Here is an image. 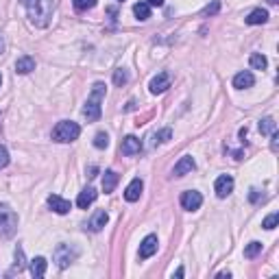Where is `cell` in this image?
Masks as SVG:
<instances>
[{"label":"cell","instance_id":"cell-5","mask_svg":"<svg viewBox=\"0 0 279 279\" xmlns=\"http://www.w3.org/2000/svg\"><path fill=\"white\" fill-rule=\"evenodd\" d=\"M18 229V214L9 205H0V236L11 238Z\"/></svg>","mask_w":279,"mask_h":279},{"label":"cell","instance_id":"cell-10","mask_svg":"<svg viewBox=\"0 0 279 279\" xmlns=\"http://www.w3.org/2000/svg\"><path fill=\"white\" fill-rule=\"evenodd\" d=\"M196 168V162L192 159V155H184L179 159L177 164H175V168H173V175L175 177H184V175L187 173H192V170Z\"/></svg>","mask_w":279,"mask_h":279},{"label":"cell","instance_id":"cell-33","mask_svg":"<svg viewBox=\"0 0 279 279\" xmlns=\"http://www.w3.org/2000/svg\"><path fill=\"white\" fill-rule=\"evenodd\" d=\"M249 201H251V203H258V201H260V190L251 187V192H249Z\"/></svg>","mask_w":279,"mask_h":279},{"label":"cell","instance_id":"cell-29","mask_svg":"<svg viewBox=\"0 0 279 279\" xmlns=\"http://www.w3.org/2000/svg\"><path fill=\"white\" fill-rule=\"evenodd\" d=\"M277 223H279V214H277V212H273V214H269V216L264 218L262 227H264V229H275Z\"/></svg>","mask_w":279,"mask_h":279},{"label":"cell","instance_id":"cell-3","mask_svg":"<svg viewBox=\"0 0 279 279\" xmlns=\"http://www.w3.org/2000/svg\"><path fill=\"white\" fill-rule=\"evenodd\" d=\"M79 135H81V127L72 120H61V122H57V127L53 129V140L61 142V144L75 142Z\"/></svg>","mask_w":279,"mask_h":279},{"label":"cell","instance_id":"cell-37","mask_svg":"<svg viewBox=\"0 0 279 279\" xmlns=\"http://www.w3.org/2000/svg\"><path fill=\"white\" fill-rule=\"evenodd\" d=\"M216 277H231V273H229V271H223V273H218Z\"/></svg>","mask_w":279,"mask_h":279},{"label":"cell","instance_id":"cell-9","mask_svg":"<svg viewBox=\"0 0 279 279\" xmlns=\"http://www.w3.org/2000/svg\"><path fill=\"white\" fill-rule=\"evenodd\" d=\"M157 236H146L144 240H142V244H140V251H138V255H140V260H149V258H153V255L157 253Z\"/></svg>","mask_w":279,"mask_h":279},{"label":"cell","instance_id":"cell-1","mask_svg":"<svg viewBox=\"0 0 279 279\" xmlns=\"http://www.w3.org/2000/svg\"><path fill=\"white\" fill-rule=\"evenodd\" d=\"M24 7L31 24L37 28H46L53 18V0H24Z\"/></svg>","mask_w":279,"mask_h":279},{"label":"cell","instance_id":"cell-42","mask_svg":"<svg viewBox=\"0 0 279 279\" xmlns=\"http://www.w3.org/2000/svg\"><path fill=\"white\" fill-rule=\"evenodd\" d=\"M118 2H122V0H118Z\"/></svg>","mask_w":279,"mask_h":279},{"label":"cell","instance_id":"cell-2","mask_svg":"<svg viewBox=\"0 0 279 279\" xmlns=\"http://www.w3.org/2000/svg\"><path fill=\"white\" fill-rule=\"evenodd\" d=\"M105 94H107V88H105V83H94L92 85V94L88 96V102L83 105V116L88 118V122H96L100 118V102L102 98H105Z\"/></svg>","mask_w":279,"mask_h":279},{"label":"cell","instance_id":"cell-30","mask_svg":"<svg viewBox=\"0 0 279 279\" xmlns=\"http://www.w3.org/2000/svg\"><path fill=\"white\" fill-rule=\"evenodd\" d=\"M72 4H75L77 11H88L96 4V0H72Z\"/></svg>","mask_w":279,"mask_h":279},{"label":"cell","instance_id":"cell-32","mask_svg":"<svg viewBox=\"0 0 279 279\" xmlns=\"http://www.w3.org/2000/svg\"><path fill=\"white\" fill-rule=\"evenodd\" d=\"M7 166H9V151L0 144V170L7 168Z\"/></svg>","mask_w":279,"mask_h":279},{"label":"cell","instance_id":"cell-40","mask_svg":"<svg viewBox=\"0 0 279 279\" xmlns=\"http://www.w3.org/2000/svg\"><path fill=\"white\" fill-rule=\"evenodd\" d=\"M279 2V0H269V4H277Z\"/></svg>","mask_w":279,"mask_h":279},{"label":"cell","instance_id":"cell-16","mask_svg":"<svg viewBox=\"0 0 279 279\" xmlns=\"http://www.w3.org/2000/svg\"><path fill=\"white\" fill-rule=\"evenodd\" d=\"M142 151V142L135 138V135H127L122 140V153L124 155H135V153Z\"/></svg>","mask_w":279,"mask_h":279},{"label":"cell","instance_id":"cell-4","mask_svg":"<svg viewBox=\"0 0 279 279\" xmlns=\"http://www.w3.org/2000/svg\"><path fill=\"white\" fill-rule=\"evenodd\" d=\"M79 247H75V244H57L55 251H53V260L57 264V269H68V266L72 264L77 258H79Z\"/></svg>","mask_w":279,"mask_h":279},{"label":"cell","instance_id":"cell-8","mask_svg":"<svg viewBox=\"0 0 279 279\" xmlns=\"http://www.w3.org/2000/svg\"><path fill=\"white\" fill-rule=\"evenodd\" d=\"M231 190H233V177H231V175H220V177L216 179V184H214L216 196L225 198V196L231 194Z\"/></svg>","mask_w":279,"mask_h":279},{"label":"cell","instance_id":"cell-41","mask_svg":"<svg viewBox=\"0 0 279 279\" xmlns=\"http://www.w3.org/2000/svg\"><path fill=\"white\" fill-rule=\"evenodd\" d=\"M0 83H2V77H0Z\"/></svg>","mask_w":279,"mask_h":279},{"label":"cell","instance_id":"cell-39","mask_svg":"<svg viewBox=\"0 0 279 279\" xmlns=\"http://www.w3.org/2000/svg\"><path fill=\"white\" fill-rule=\"evenodd\" d=\"M2 50H4V42H2V35H0V55H2Z\"/></svg>","mask_w":279,"mask_h":279},{"label":"cell","instance_id":"cell-27","mask_svg":"<svg viewBox=\"0 0 279 279\" xmlns=\"http://www.w3.org/2000/svg\"><path fill=\"white\" fill-rule=\"evenodd\" d=\"M24 266H26L24 251H22V247H15V266H13V269L20 273V271H24Z\"/></svg>","mask_w":279,"mask_h":279},{"label":"cell","instance_id":"cell-34","mask_svg":"<svg viewBox=\"0 0 279 279\" xmlns=\"http://www.w3.org/2000/svg\"><path fill=\"white\" fill-rule=\"evenodd\" d=\"M149 7H164V0H144Z\"/></svg>","mask_w":279,"mask_h":279},{"label":"cell","instance_id":"cell-25","mask_svg":"<svg viewBox=\"0 0 279 279\" xmlns=\"http://www.w3.org/2000/svg\"><path fill=\"white\" fill-rule=\"evenodd\" d=\"M170 138H173V131H170V129H162L159 133H153V146L164 144V142H168Z\"/></svg>","mask_w":279,"mask_h":279},{"label":"cell","instance_id":"cell-35","mask_svg":"<svg viewBox=\"0 0 279 279\" xmlns=\"http://www.w3.org/2000/svg\"><path fill=\"white\" fill-rule=\"evenodd\" d=\"M271 138H273V142H271V149H273V151H277V140H279L277 131H275V133H271Z\"/></svg>","mask_w":279,"mask_h":279},{"label":"cell","instance_id":"cell-14","mask_svg":"<svg viewBox=\"0 0 279 279\" xmlns=\"http://www.w3.org/2000/svg\"><path fill=\"white\" fill-rule=\"evenodd\" d=\"M142 190H144V184H142V179H133L131 184L127 186V190H124V198H127L129 203H135L142 194Z\"/></svg>","mask_w":279,"mask_h":279},{"label":"cell","instance_id":"cell-11","mask_svg":"<svg viewBox=\"0 0 279 279\" xmlns=\"http://www.w3.org/2000/svg\"><path fill=\"white\" fill-rule=\"evenodd\" d=\"M107 223H109V214H107L105 209H98V212H94L92 218H90L88 229H90V231H100Z\"/></svg>","mask_w":279,"mask_h":279},{"label":"cell","instance_id":"cell-38","mask_svg":"<svg viewBox=\"0 0 279 279\" xmlns=\"http://www.w3.org/2000/svg\"><path fill=\"white\" fill-rule=\"evenodd\" d=\"M131 109H135V100H129V105H127V111H131Z\"/></svg>","mask_w":279,"mask_h":279},{"label":"cell","instance_id":"cell-18","mask_svg":"<svg viewBox=\"0 0 279 279\" xmlns=\"http://www.w3.org/2000/svg\"><path fill=\"white\" fill-rule=\"evenodd\" d=\"M46 266H48L46 258H42V255H37V258L31 262V275L35 277V279H42L44 275H46Z\"/></svg>","mask_w":279,"mask_h":279},{"label":"cell","instance_id":"cell-23","mask_svg":"<svg viewBox=\"0 0 279 279\" xmlns=\"http://www.w3.org/2000/svg\"><path fill=\"white\" fill-rule=\"evenodd\" d=\"M249 64H251V68H253V70H266V66H269V61H266V57H264V55L253 53V55H251V59H249Z\"/></svg>","mask_w":279,"mask_h":279},{"label":"cell","instance_id":"cell-22","mask_svg":"<svg viewBox=\"0 0 279 279\" xmlns=\"http://www.w3.org/2000/svg\"><path fill=\"white\" fill-rule=\"evenodd\" d=\"M277 131V122L273 120V118H262L260 120V133L262 135H271Z\"/></svg>","mask_w":279,"mask_h":279},{"label":"cell","instance_id":"cell-24","mask_svg":"<svg viewBox=\"0 0 279 279\" xmlns=\"http://www.w3.org/2000/svg\"><path fill=\"white\" fill-rule=\"evenodd\" d=\"M260 253H262V242H249L244 247V258H249V260H253Z\"/></svg>","mask_w":279,"mask_h":279},{"label":"cell","instance_id":"cell-36","mask_svg":"<svg viewBox=\"0 0 279 279\" xmlns=\"http://www.w3.org/2000/svg\"><path fill=\"white\" fill-rule=\"evenodd\" d=\"M96 173H98V168H96V166H92V168H90V175H88V177H90V179H92V177H96Z\"/></svg>","mask_w":279,"mask_h":279},{"label":"cell","instance_id":"cell-26","mask_svg":"<svg viewBox=\"0 0 279 279\" xmlns=\"http://www.w3.org/2000/svg\"><path fill=\"white\" fill-rule=\"evenodd\" d=\"M129 81V72L124 70V68H118L116 72H113V83L118 85V88H122V85H127Z\"/></svg>","mask_w":279,"mask_h":279},{"label":"cell","instance_id":"cell-28","mask_svg":"<svg viewBox=\"0 0 279 279\" xmlns=\"http://www.w3.org/2000/svg\"><path fill=\"white\" fill-rule=\"evenodd\" d=\"M94 146H96V149H107V146H109V135H107L105 131L96 133V138H94Z\"/></svg>","mask_w":279,"mask_h":279},{"label":"cell","instance_id":"cell-12","mask_svg":"<svg viewBox=\"0 0 279 279\" xmlns=\"http://www.w3.org/2000/svg\"><path fill=\"white\" fill-rule=\"evenodd\" d=\"M253 85H255V77L249 70H242L233 77V88H238V90H247V88H253Z\"/></svg>","mask_w":279,"mask_h":279},{"label":"cell","instance_id":"cell-15","mask_svg":"<svg viewBox=\"0 0 279 279\" xmlns=\"http://www.w3.org/2000/svg\"><path fill=\"white\" fill-rule=\"evenodd\" d=\"M96 196H98V192H96L94 187H85L81 194H79V198H77V205H79L81 209H88L90 205L96 201Z\"/></svg>","mask_w":279,"mask_h":279},{"label":"cell","instance_id":"cell-20","mask_svg":"<svg viewBox=\"0 0 279 279\" xmlns=\"http://www.w3.org/2000/svg\"><path fill=\"white\" fill-rule=\"evenodd\" d=\"M264 22H269V11L266 9H253L251 13L247 15V24H251V26L264 24Z\"/></svg>","mask_w":279,"mask_h":279},{"label":"cell","instance_id":"cell-31","mask_svg":"<svg viewBox=\"0 0 279 279\" xmlns=\"http://www.w3.org/2000/svg\"><path fill=\"white\" fill-rule=\"evenodd\" d=\"M220 11V0H214L212 4H207V7L203 9V15H214V13H218Z\"/></svg>","mask_w":279,"mask_h":279},{"label":"cell","instance_id":"cell-17","mask_svg":"<svg viewBox=\"0 0 279 279\" xmlns=\"http://www.w3.org/2000/svg\"><path fill=\"white\" fill-rule=\"evenodd\" d=\"M118 173L116 170H105V175H102V190H105V194H109V192L116 190L118 186Z\"/></svg>","mask_w":279,"mask_h":279},{"label":"cell","instance_id":"cell-7","mask_svg":"<svg viewBox=\"0 0 279 279\" xmlns=\"http://www.w3.org/2000/svg\"><path fill=\"white\" fill-rule=\"evenodd\" d=\"M170 83H173V77H170V72H159L157 77H153L151 79V92L153 94H162V92H166V90L170 88Z\"/></svg>","mask_w":279,"mask_h":279},{"label":"cell","instance_id":"cell-21","mask_svg":"<svg viewBox=\"0 0 279 279\" xmlns=\"http://www.w3.org/2000/svg\"><path fill=\"white\" fill-rule=\"evenodd\" d=\"M133 13H135V18H138L140 22H146L151 18V7L146 2H135L133 4Z\"/></svg>","mask_w":279,"mask_h":279},{"label":"cell","instance_id":"cell-13","mask_svg":"<svg viewBox=\"0 0 279 279\" xmlns=\"http://www.w3.org/2000/svg\"><path fill=\"white\" fill-rule=\"evenodd\" d=\"M48 205H50V209L57 214H68L72 209V205L70 201H66V198H61L59 194H50L48 196Z\"/></svg>","mask_w":279,"mask_h":279},{"label":"cell","instance_id":"cell-6","mask_svg":"<svg viewBox=\"0 0 279 279\" xmlns=\"http://www.w3.org/2000/svg\"><path fill=\"white\" fill-rule=\"evenodd\" d=\"M181 207L187 209V212H194V209H198L203 205V196H201V192H196V190H187L181 194Z\"/></svg>","mask_w":279,"mask_h":279},{"label":"cell","instance_id":"cell-19","mask_svg":"<svg viewBox=\"0 0 279 279\" xmlns=\"http://www.w3.org/2000/svg\"><path fill=\"white\" fill-rule=\"evenodd\" d=\"M35 70V59L33 57H20L18 61H15V72H20V75H28V72H33Z\"/></svg>","mask_w":279,"mask_h":279}]
</instances>
